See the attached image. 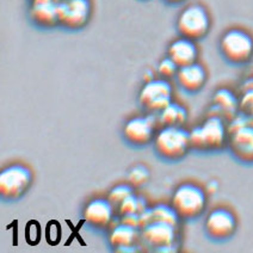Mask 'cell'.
<instances>
[{
  "mask_svg": "<svg viewBox=\"0 0 253 253\" xmlns=\"http://www.w3.org/2000/svg\"><path fill=\"white\" fill-rule=\"evenodd\" d=\"M218 51L231 65H246L253 57V36L243 28H231L218 40Z\"/></svg>",
  "mask_w": 253,
  "mask_h": 253,
  "instance_id": "cell-4",
  "label": "cell"
},
{
  "mask_svg": "<svg viewBox=\"0 0 253 253\" xmlns=\"http://www.w3.org/2000/svg\"><path fill=\"white\" fill-rule=\"evenodd\" d=\"M171 206L182 220H196L202 216L208 206V195L198 184L185 182L174 189Z\"/></svg>",
  "mask_w": 253,
  "mask_h": 253,
  "instance_id": "cell-3",
  "label": "cell"
},
{
  "mask_svg": "<svg viewBox=\"0 0 253 253\" xmlns=\"http://www.w3.org/2000/svg\"><path fill=\"white\" fill-rule=\"evenodd\" d=\"M174 80L177 85L186 93H197L207 84L208 73L202 63L196 61L179 67Z\"/></svg>",
  "mask_w": 253,
  "mask_h": 253,
  "instance_id": "cell-15",
  "label": "cell"
},
{
  "mask_svg": "<svg viewBox=\"0 0 253 253\" xmlns=\"http://www.w3.org/2000/svg\"><path fill=\"white\" fill-rule=\"evenodd\" d=\"M158 123L160 126H184L188 121V109L179 103L172 100L169 104L157 114Z\"/></svg>",
  "mask_w": 253,
  "mask_h": 253,
  "instance_id": "cell-20",
  "label": "cell"
},
{
  "mask_svg": "<svg viewBox=\"0 0 253 253\" xmlns=\"http://www.w3.org/2000/svg\"><path fill=\"white\" fill-rule=\"evenodd\" d=\"M228 136V122L216 115H208L201 125L190 130L192 151L200 153H212L226 148Z\"/></svg>",
  "mask_w": 253,
  "mask_h": 253,
  "instance_id": "cell-1",
  "label": "cell"
},
{
  "mask_svg": "<svg viewBox=\"0 0 253 253\" xmlns=\"http://www.w3.org/2000/svg\"><path fill=\"white\" fill-rule=\"evenodd\" d=\"M135 190L134 186H131L130 184H117L113 189L109 191L108 194V200L114 204L115 208H119V206L126 197L130 196L131 194H134Z\"/></svg>",
  "mask_w": 253,
  "mask_h": 253,
  "instance_id": "cell-22",
  "label": "cell"
},
{
  "mask_svg": "<svg viewBox=\"0 0 253 253\" xmlns=\"http://www.w3.org/2000/svg\"><path fill=\"white\" fill-rule=\"evenodd\" d=\"M168 56L171 57L179 67L198 61L200 49L197 41L184 36H178L168 45Z\"/></svg>",
  "mask_w": 253,
  "mask_h": 253,
  "instance_id": "cell-16",
  "label": "cell"
},
{
  "mask_svg": "<svg viewBox=\"0 0 253 253\" xmlns=\"http://www.w3.org/2000/svg\"><path fill=\"white\" fill-rule=\"evenodd\" d=\"M59 1H60V0H59Z\"/></svg>",
  "mask_w": 253,
  "mask_h": 253,
  "instance_id": "cell-26",
  "label": "cell"
},
{
  "mask_svg": "<svg viewBox=\"0 0 253 253\" xmlns=\"http://www.w3.org/2000/svg\"><path fill=\"white\" fill-rule=\"evenodd\" d=\"M211 110L208 115H216L229 122L239 113V98L229 88H218L212 94Z\"/></svg>",
  "mask_w": 253,
  "mask_h": 253,
  "instance_id": "cell-17",
  "label": "cell"
},
{
  "mask_svg": "<svg viewBox=\"0 0 253 253\" xmlns=\"http://www.w3.org/2000/svg\"><path fill=\"white\" fill-rule=\"evenodd\" d=\"M239 113L253 120V88L243 91L239 98Z\"/></svg>",
  "mask_w": 253,
  "mask_h": 253,
  "instance_id": "cell-24",
  "label": "cell"
},
{
  "mask_svg": "<svg viewBox=\"0 0 253 253\" xmlns=\"http://www.w3.org/2000/svg\"><path fill=\"white\" fill-rule=\"evenodd\" d=\"M211 29V17L208 8L200 2L184 6L176 19V30L179 36L201 41Z\"/></svg>",
  "mask_w": 253,
  "mask_h": 253,
  "instance_id": "cell-6",
  "label": "cell"
},
{
  "mask_svg": "<svg viewBox=\"0 0 253 253\" xmlns=\"http://www.w3.org/2000/svg\"><path fill=\"white\" fill-rule=\"evenodd\" d=\"M29 21L41 30L60 27L59 0H29Z\"/></svg>",
  "mask_w": 253,
  "mask_h": 253,
  "instance_id": "cell-14",
  "label": "cell"
},
{
  "mask_svg": "<svg viewBox=\"0 0 253 253\" xmlns=\"http://www.w3.org/2000/svg\"><path fill=\"white\" fill-rule=\"evenodd\" d=\"M178 227L169 222L152 221L140 229V241L155 252H163L165 247L177 245Z\"/></svg>",
  "mask_w": 253,
  "mask_h": 253,
  "instance_id": "cell-12",
  "label": "cell"
},
{
  "mask_svg": "<svg viewBox=\"0 0 253 253\" xmlns=\"http://www.w3.org/2000/svg\"><path fill=\"white\" fill-rule=\"evenodd\" d=\"M93 13L91 0H60V27L67 31H80L90 23Z\"/></svg>",
  "mask_w": 253,
  "mask_h": 253,
  "instance_id": "cell-11",
  "label": "cell"
},
{
  "mask_svg": "<svg viewBox=\"0 0 253 253\" xmlns=\"http://www.w3.org/2000/svg\"><path fill=\"white\" fill-rule=\"evenodd\" d=\"M155 154L165 162H178L191 151L190 130L184 126H160L153 140Z\"/></svg>",
  "mask_w": 253,
  "mask_h": 253,
  "instance_id": "cell-2",
  "label": "cell"
},
{
  "mask_svg": "<svg viewBox=\"0 0 253 253\" xmlns=\"http://www.w3.org/2000/svg\"><path fill=\"white\" fill-rule=\"evenodd\" d=\"M178 70H179V66H178L177 63L168 55L163 57L157 66L158 76L160 78H164V79H169V80L174 79Z\"/></svg>",
  "mask_w": 253,
  "mask_h": 253,
  "instance_id": "cell-23",
  "label": "cell"
},
{
  "mask_svg": "<svg viewBox=\"0 0 253 253\" xmlns=\"http://www.w3.org/2000/svg\"><path fill=\"white\" fill-rule=\"evenodd\" d=\"M34 172L22 163L11 164L0 172V197L5 202H14L30 190Z\"/></svg>",
  "mask_w": 253,
  "mask_h": 253,
  "instance_id": "cell-7",
  "label": "cell"
},
{
  "mask_svg": "<svg viewBox=\"0 0 253 253\" xmlns=\"http://www.w3.org/2000/svg\"><path fill=\"white\" fill-rule=\"evenodd\" d=\"M228 143L227 148L238 162L253 164V120L244 115L235 116L228 122Z\"/></svg>",
  "mask_w": 253,
  "mask_h": 253,
  "instance_id": "cell-5",
  "label": "cell"
},
{
  "mask_svg": "<svg viewBox=\"0 0 253 253\" xmlns=\"http://www.w3.org/2000/svg\"><path fill=\"white\" fill-rule=\"evenodd\" d=\"M140 241V228L121 221L108 229V243L114 251L126 246L137 245Z\"/></svg>",
  "mask_w": 253,
  "mask_h": 253,
  "instance_id": "cell-18",
  "label": "cell"
},
{
  "mask_svg": "<svg viewBox=\"0 0 253 253\" xmlns=\"http://www.w3.org/2000/svg\"><path fill=\"white\" fill-rule=\"evenodd\" d=\"M165 4L168 5H171V6H177V5H180L183 4V2H185L186 0H163Z\"/></svg>",
  "mask_w": 253,
  "mask_h": 253,
  "instance_id": "cell-25",
  "label": "cell"
},
{
  "mask_svg": "<svg viewBox=\"0 0 253 253\" xmlns=\"http://www.w3.org/2000/svg\"><path fill=\"white\" fill-rule=\"evenodd\" d=\"M207 237L216 243L229 240L238 229V218L231 209L217 207L207 214L203 223Z\"/></svg>",
  "mask_w": 253,
  "mask_h": 253,
  "instance_id": "cell-10",
  "label": "cell"
},
{
  "mask_svg": "<svg viewBox=\"0 0 253 253\" xmlns=\"http://www.w3.org/2000/svg\"><path fill=\"white\" fill-rule=\"evenodd\" d=\"M147 208L148 207L146 198H143L142 196L136 195L134 192V194H131L130 196L126 197V200L120 204L119 208L116 209V211L120 217H123L131 214H141V212L145 211Z\"/></svg>",
  "mask_w": 253,
  "mask_h": 253,
  "instance_id": "cell-21",
  "label": "cell"
},
{
  "mask_svg": "<svg viewBox=\"0 0 253 253\" xmlns=\"http://www.w3.org/2000/svg\"><path fill=\"white\" fill-rule=\"evenodd\" d=\"M116 214V208L108 200V197H97L86 204L83 211V217L91 228L96 231H108L113 226Z\"/></svg>",
  "mask_w": 253,
  "mask_h": 253,
  "instance_id": "cell-13",
  "label": "cell"
},
{
  "mask_svg": "<svg viewBox=\"0 0 253 253\" xmlns=\"http://www.w3.org/2000/svg\"><path fill=\"white\" fill-rule=\"evenodd\" d=\"M137 100L146 113L157 115L173 100V86L169 79L154 78L142 85Z\"/></svg>",
  "mask_w": 253,
  "mask_h": 253,
  "instance_id": "cell-8",
  "label": "cell"
},
{
  "mask_svg": "<svg viewBox=\"0 0 253 253\" xmlns=\"http://www.w3.org/2000/svg\"><path fill=\"white\" fill-rule=\"evenodd\" d=\"M159 129L158 117L154 114L139 115L126 120L122 128V136L128 145L141 148L153 143Z\"/></svg>",
  "mask_w": 253,
  "mask_h": 253,
  "instance_id": "cell-9",
  "label": "cell"
},
{
  "mask_svg": "<svg viewBox=\"0 0 253 253\" xmlns=\"http://www.w3.org/2000/svg\"><path fill=\"white\" fill-rule=\"evenodd\" d=\"M152 221H162V222H169L171 225L179 227L182 218L174 211L173 207L169 204H155V206L147 208L145 211L141 212V227L147 225Z\"/></svg>",
  "mask_w": 253,
  "mask_h": 253,
  "instance_id": "cell-19",
  "label": "cell"
}]
</instances>
